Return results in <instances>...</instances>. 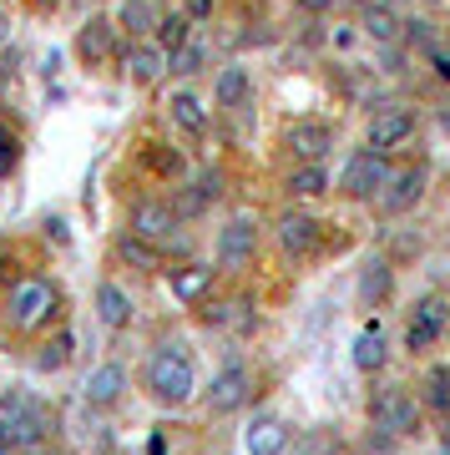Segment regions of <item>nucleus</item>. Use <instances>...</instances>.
<instances>
[{
  "mask_svg": "<svg viewBox=\"0 0 450 455\" xmlns=\"http://www.w3.org/2000/svg\"><path fill=\"white\" fill-rule=\"evenodd\" d=\"M167 112H173V122L182 132H193V137H203L208 132V107L193 97V92H173V101H167Z\"/></svg>",
  "mask_w": 450,
  "mask_h": 455,
  "instance_id": "obj_20",
  "label": "nucleus"
},
{
  "mask_svg": "<svg viewBox=\"0 0 450 455\" xmlns=\"http://www.w3.org/2000/svg\"><path fill=\"white\" fill-rule=\"evenodd\" d=\"M405 36H410L415 46H430V20H405Z\"/></svg>",
  "mask_w": 450,
  "mask_h": 455,
  "instance_id": "obj_34",
  "label": "nucleus"
},
{
  "mask_svg": "<svg viewBox=\"0 0 450 455\" xmlns=\"http://www.w3.org/2000/svg\"><path fill=\"white\" fill-rule=\"evenodd\" d=\"M430 66H435V71H440V76L450 82V46H430Z\"/></svg>",
  "mask_w": 450,
  "mask_h": 455,
  "instance_id": "obj_35",
  "label": "nucleus"
},
{
  "mask_svg": "<svg viewBox=\"0 0 450 455\" xmlns=\"http://www.w3.org/2000/svg\"><path fill=\"white\" fill-rule=\"evenodd\" d=\"M0 455H11V435H5V425H0Z\"/></svg>",
  "mask_w": 450,
  "mask_h": 455,
  "instance_id": "obj_39",
  "label": "nucleus"
},
{
  "mask_svg": "<svg viewBox=\"0 0 450 455\" xmlns=\"http://www.w3.org/2000/svg\"><path fill=\"white\" fill-rule=\"evenodd\" d=\"M253 248H258V223L253 218H248V212L228 218L223 233H218V259H223L228 268H243V263H253Z\"/></svg>",
  "mask_w": 450,
  "mask_h": 455,
  "instance_id": "obj_7",
  "label": "nucleus"
},
{
  "mask_svg": "<svg viewBox=\"0 0 450 455\" xmlns=\"http://www.w3.org/2000/svg\"><path fill=\"white\" fill-rule=\"evenodd\" d=\"M167 283H173L177 304H203V299L213 293V268L208 263H188V268H173Z\"/></svg>",
  "mask_w": 450,
  "mask_h": 455,
  "instance_id": "obj_16",
  "label": "nucleus"
},
{
  "mask_svg": "<svg viewBox=\"0 0 450 455\" xmlns=\"http://www.w3.org/2000/svg\"><path fill=\"white\" fill-rule=\"evenodd\" d=\"M122 26L132 36H147L157 26V11H152V0H122Z\"/></svg>",
  "mask_w": 450,
  "mask_h": 455,
  "instance_id": "obj_27",
  "label": "nucleus"
},
{
  "mask_svg": "<svg viewBox=\"0 0 450 455\" xmlns=\"http://www.w3.org/2000/svg\"><path fill=\"white\" fill-rule=\"evenodd\" d=\"M385 364V334H380V324H365L359 334H354V370H380Z\"/></svg>",
  "mask_w": 450,
  "mask_h": 455,
  "instance_id": "obj_21",
  "label": "nucleus"
},
{
  "mask_svg": "<svg viewBox=\"0 0 450 455\" xmlns=\"http://www.w3.org/2000/svg\"><path fill=\"white\" fill-rule=\"evenodd\" d=\"M284 147H289L299 163H324V152L334 147V127L329 122H293L284 132Z\"/></svg>",
  "mask_w": 450,
  "mask_h": 455,
  "instance_id": "obj_10",
  "label": "nucleus"
},
{
  "mask_svg": "<svg viewBox=\"0 0 450 455\" xmlns=\"http://www.w3.org/2000/svg\"><path fill=\"white\" fill-rule=\"evenodd\" d=\"M390 283H395V274H390L385 259H365V274H359V299L365 304H380L390 293Z\"/></svg>",
  "mask_w": 450,
  "mask_h": 455,
  "instance_id": "obj_22",
  "label": "nucleus"
},
{
  "mask_svg": "<svg viewBox=\"0 0 450 455\" xmlns=\"http://www.w3.org/2000/svg\"><path fill=\"white\" fill-rule=\"evenodd\" d=\"M425 390H430V405L435 410H450V370H430Z\"/></svg>",
  "mask_w": 450,
  "mask_h": 455,
  "instance_id": "obj_30",
  "label": "nucleus"
},
{
  "mask_svg": "<svg viewBox=\"0 0 450 455\" xmlns=\"http://www.w3.org/2000/svg\"><path fill=\"white\" fill-rule=\"evenodd\" d=\"M218 193H223V178H218V172H203V178L193 182V197H197V203H213Z\"/></svg>",
  "mask_w": 450,
  "mask_h": 455,
  "instance_id": "obj_31",
  "label": "nucleus"
},
{
  "mask_svg": "<svg viewBox=\"0 0 450 455\" xmlns=\"http://www.w3.org/2000/svg\"><path fill=\"white\" fill-rule=\"evenodd\" d=\"M117 253H122V259L127 263H137V268H157V248L152 243H142V238H122V243H117Z\"/></svg>",
  "mask_w": 450,
  "mask_h": 455,
  "instance_id": "obj_28",
  "label": "nucleus"
},
{
  "mask_svg": "<svg viewBox=\"0 0 450 455\" xmlns=\"http://www.w3.org/2000/svg\"><path fill=\"white\" fill-rule=\"evenodd\" d=\"M127 228H132V238H142V243H167V238H177V212L167 203H157V197H147V203L132 208Z\"/></svg>",
  "mask_w": 450,
  "mask_h": 455,
  "instance_id": "obj_8",
  "label": "nucleus"
},
{
  "mask_svg": "<svg viewBox=\"0 0 450 455\" xmlns=\"http://www.w3.org/2000/svg\"><path fill=\"white\" fill-rule=\"evenodd\" d=\"M243 445H248V455H284L289 451V425L278 420V415H258L243 430Z\"/></svg>",
  "mask_w": 450,
  "mask_h": 455,
  "instance_id": "obj_15",
  "label": "nucleus"
},
{
  "mask_svg": "<svg viewBox=\"0 0 450 455\" xmlns=\"http://www.w3.org/2000/svg\"><path fill=\"white\" fill-rule=\"evenodd\" d=\"M167 61H173V71L193 76V71H203V61H208V46H197V41H193V46H177Z\"/></svg>",
  "mask_w": 450,
  "mask_h": 455,
  "instance_id": "obj_29",
  "label": "nucleus"
},
{
  "mask_svg": "<svg viewBox=\"0 0 450 455\" xmlns=\"http://www.w3.org/2000/svg\"><path fill=\"white\" fill-rule=\"evenodd\" d=\"M410 132H415V112H405V107H385V112H374V122H370V152H390V147H400Z\"/></svg>",
  "mask_w": 450,
  "mask_h": 455,
  "instance_id": "obj_13",
  "label": "nucleus"
},
{
  "mask_svg": "<svg viewBox=\"0 0 450 455\" xmlns=\"http://www.w3.org/2000/svg\"><path fill=\"white\" fill-rule=\"evenodd\" d=\"M208 11H213V0H188V11H182V16H188V20H203Z\"/></svg>",
  "mask_w": 450,
  "mask_h": 455,
  "instance_id": "obj_36",
  "label": "nucleus"
},
{
  "mask_svg": "<svg viewBox=\"0 0 450 455\" xmlns=\"http://www.w3.org/2000/svg\"><path fill=\"white\" fill-rule=\"evenodd\" d=\"M0 425H5L11 445H41L46 440V415L36 405H26V400H5L0 405Z\"/></svg>",
  "mask_w": 450,
  "mask_h": 455,
  "instance_id": "obj_9",
  "label": "nucleus"
},
{
  "mask_svg": "<svg viewBox=\"0 0 450 455\" xmlns=\"http://www.w3.org/2000/svg\"><path fill=\"white\" fill-rule=\"evenodd\" d=\"M51 314H56V289H51V278H20L16 289H11V319H16L20 329L46 324Z\"/></svg>",
  "mask_w": 450,
  "mask_h": 455,
  "instance_id": "obj_2",
  "label": "nucleus"
},
{
  "mask_svg": "<svg viewBox=\"0 0 450 455\" xmlns=\"http://www.w3.org/2000/svg\"><path fill=\"white\" fill-rule=\"evenodd\" d=\"M147 163L157 167V172H177V167H182V163H177V152H157V147L147 152Z\"/></svg>",
  "mask_w": 450,
  "mask_h": 455,
  "instance_id": "obj_33",
  "label": "nucleus"
},
{
  "mask_svg": "<svg viewBox=\"0 0 450 455\" xmlns=\"http://www.w3.org/2000/svg\"><path fill=\"white\" fill-rule=\"evenodd\" d=\"M188 26H193V20L182 16V11H173V16H157V26H152V31H157V46L167 51V56H173L177 46H188Z\"/></svg>",
  "mask_w": 450,
  "mask_h": 455,
  "instance_id": "obj_26",
  "label": "nucleus"
},
{
  "mask_svg": "<svg viewBox=\"0 0 450 455\" xmlns=\"http://www.w3.org/2000/svg\"><path fill=\"white\" fill-rule=\"evenodd\" d=\"M76 51L86 61H101V56L112 51V20H86L81 36H76Z\"/></svg>",
  "mask_w": 450,
  "mask_h": 455,
  "instance_id": "obj_23",
  "label": "nucleus"
},
{
  "mask_svg": "<svg viewBox=\"0 0 450 455\" xmlns=\"http://www.w3.org/2000/svg\"><path fill=\"white\" fill-rule=\"evenodd\" d=\"M446 324H450V304L446 299H440V293L420 299L415 319H410V329H405V349H430V344L446 334Z\"/></svg>",
  "mask_w": 450,
  "mask_h": 455,
  "instance_id": "obj_5",
  "label": "nucleus"
},
{
  "mask_svg": "<svg viewBox=\"0 0 450 455\" xmlns=\"http://www.w3.org/2000/svg\"><path fill=\"white\" fill-rule=\"evenodd\" d=\"M122 71H127L132 86H152L162 71H167V51L152 46V41H132L127 56H122Z\"/></svg>",
  "mask_w": 450,
  "mask_h": 455,
  "instance_id": "obj_12",
  "label": "nucleus"
},
{
  "mask_svg": "<svg viewBox=\"0 0 450 455\" xmlns=\"http://www.w3.org/2000/svg\"><path fill=\"white\" fill-rule=\"evenodd\" d=\"M385 182H390V157H385V152H354L350 163H344V178H339V188L365 203V197H374Z\"/></svg>",
  "mask_w": 450,
  "mask_h": 455,
  "instance_id": "obj_3",
  "label": "nucleus"
},
{
  "mask_svg": "<svg viewBox=\"0 0 450 455\" xmlns=\"http://www.w3.org/2000/svg\"><path fill=\"white\" fill-rule=\"evenodd\" d=\"M314 243H319V223L309 212H284L278 218V248L284 253H309Z\"/></svg>",
  "mask_w": 450,
  "mask_h": 455,
  "instance_id": "obj_17",
  "label": "nucleus"
},
{
  "mask_svg": "<svg viewBox=\"0 0 450 455\" xmlns=\"http://www.w3.org/2000/svg\"><path fill=\"white\" fill-rule=\"evenodd\" d=\"M334 0H299V11H309V16H319V11H329Z\"/></svg>",
  "mask_w": 450,
  "mask_h": 455,
  "instance_id": "obj_37",
  "label": "nucleus"
},
{
  "mask_svg": "<svg viewBox=\"0 0 450 455\" xmlns=\"http://www.w3.org/2000/svg\"><path fill=\"white\" fill-rule=\"evenodd\" d=\"M385 197V212H410L425 197V167H405V172H390V182L380 188Z\"/></svg>",
  "mask_w": 450,
  "mask_h": 455,
  "instance_id": "obj_14",
  "label": "nucleus"
},
{
  "mask_svg": "<svg viewBox=\"0 0 450 455\" xmlns=\"http://www.w3.org/2000/svg\"><path fill=\"white\" fill-rule=\"evenodd\" d=\"M147 390L157 395L162 405H188L197 390L193 359H188V344H162L152 364H147Z\"/></svg>",
  "mask_w": 450,
  "mask_h": 455,
  "instance_id": "obj_1",
  "label": "nucleus"
},
{
  "mask_svg": "<svg viewBox=\"0 0 450 455\" xmlns=\"http://www.w3.org/2000/svg\"><path fill=\"white\" fill-rule=\"evenodd\" d=\"M66 359H71V339L61 334V339H56V344L46 349V355H41V370H61Z\"/></svg>",
  "mask_w": 450,
  "mask_h": 455,
  "instance_id": "obj_32",
  "label": "nucleus"
},
{
  "mask_svg": "<svg viewBox=\"0 0 450 455\" xmlns=\"http://www.w3.org/2000/svg\"><path fill=\"white\" fill-rule=\"evenodd\" d=\"M374 430H385V435H415L420 430V405H415V395H405V390H385L380 400H374Z\"/></svg>",
  "mask_w": 450,
  "mask_h": 455,
  "instance_id": "obj_4",
  "label": "nucleus"
},
{
  "mask_svg": "<svg viewBox=\"0 0 450 455\" xmlns=\"http://www.w3.org/2000/svg\"><path fill=\"white\" fill-rule=\"evenodd\" d=\"M248 395H253V374L243 370V364H228L223 374H213L208 410H213V415H233V410L248 405Z\"/></svg>",
  "mask_w": 450,
  "mask_h": 455,
  "instance_id": "obj_6",
  "label": "nucleus"
},
{
  "mask_svg": "<svg viewBox=\"0 0 450 455\" xmlns=\"http://www.w3.org/2000/svg\"><path fill=\"white\" fill-rule=\"evenodd\" d=\"M97 319L107 329H127L132 324V293L122 283H101L97 289Z\"/></svg>",
  "mask_w": 450,
  "mask_h": 455,
  "instance_id": "obj_18",
  "label": "nucleus"
},
{
  "mask_svg": "<svg viewBox=\"0 0 450 455\" xmlns=\"http://www.w3.org/2000/svg\"><path fill=\"white\" fill-rule=\"evenodd\" d=\"M5 147H16V137H11V127H5V122H0V152H5Z\"/></svg>",
  "mask_w": 450,
  "mask_h": 455,
  "instance_id": "obj_38",
  "label": "nucleus"
},
{
  "mask_svg": "<svg viewBox=\"0 0 450 455\" xmlns=\"http://www.w3.org/2000/svg\"><path fill=\"white\" fill-rule=\"evenodd\" d=\"M0 86H5V71H0Z\"/></svg>",
  "mask_w": 450,
  "mask_h": 455,
  "instance_id": "obj_40",
  "label": "nucleus"
},
{
  "mask_svg": "<svg viewBox=\"0 0 450 455\" xmlns=\"http://www.w3.org/2000/svg\"><path fill=\"white\" fill-rule=\"evenodd\" d=\"M248 97H253L248 71H243V66H223L218 82H213V101H218V107H248Z\"/></svg>",
  "mask_w": 450,
  "mask_h": 455,
  "instance_id": "obj_19",
  "label": "nucleus"
},
{
  "mask_svg": "<svg viewBox=\"0 0 450 455\" xmlns=\"http://www.w3.org/2000/svg\"><path fill=\"white\" fill-rule=\"evenodd\" d=\"M359 26H365V36H370V41H380V46H390V41L400 36V16H395L390 5H370Z\"/></svg>",
  "mask_w": 450,
  "mask_h": 455,
  "instance_id": "obj_24",
  "label": "nucleus"
},
{
  "mask_svg": "<svg viewBox=\"0 0 450 455\" xmlns=\"http://www.w3.org/2000/svg\"><path fill=\"white\" fill-rule=\"evenodd\" d=\"M122 390H127V370L122 364H97V370L86 374V385H81V400L92 410H107L122 400Z\"/></svg>",
  "mask_w": 450,
  "mask_h": 455,
  "instance_id": "obj_11",
  "label": "nucleus"
},
{
  "mask_svg": "<svg viewBox=\"0 0 450 455\" xmlns=\"http://www.w3.org/2000/svg\"><path fill=\"white\" fill-rule=\"evenodd\" d=\"M289 193H293V197H319V193H329V172H324V163H304L299 172H289Z\"/></svg>",
  "mask_w": 450,
  "mask_h": 455,
  "instance_id": "obj_25",
  "label": "nucleus"
}]
</instances>
